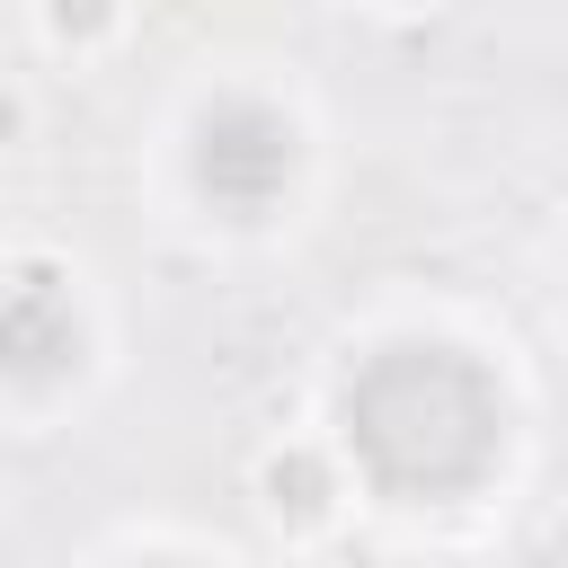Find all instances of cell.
<instances>
[{
    "mask_svg": "<svg viewBox=\"0 0 568 568\" xmlns=\"http://www.w3.org/2000/svg\"><path fill=\"white\" fill-rule=\"evenodd\" d=\"M346 435L373 488L390 497H462L497 470L506 399L462 346H382L346 382Z\"/></svg>",
    "mask_w": 568,
    "mask_h": 568,
    "instance_id": "6da1fadb",
    "label": "cell"
},
{
    "mask_svg": "<svg viewBox=\"0 0 568 568\" xmlns=\"http://www.w3.org/2000/svg\"><path fill=\"white\" fill-rule=\"evenodd\" d=\"M195 186H204L222 213L257 222V213L293 186V124H284L275 106H257V98H222V106L195 124Z\"/></svg>",
    "mask_w": 568,
    "mask_h": 568,
    "instance_id": "7a4b0ae2",
    "label": "cell"
},
{
    "mask_svg": "<svg viewBox=\"0 0 568 568\" xmlns=\"http://www.w3.org/2000/svg\"><path fill=\"white\" fill-rule=\"evenodd\" d=\"M80 364V311L53 266H27L0 284V373L9 382H62Z\"/></svg>",
    "mask_w": 568,
    "mask_h": 568,
    "instance_id": "3957f363",
    "label": "cell"
},
{
    "mask_svg": "<svg viewBox=\"0 0 568 568\" xmlns=\"http://www.w3.org/2000/svg\"><path fill=\"white\" fill-rule=\"evenodd\" d=\"M266 488H275V515H320L328 470H320V462H275V470H266Z\"/></svg>",
    "mask_w": 568,
    "mask_h": 568,
    "instance_id": "277c9868",
    "label": "cell"
}]
</instances>
